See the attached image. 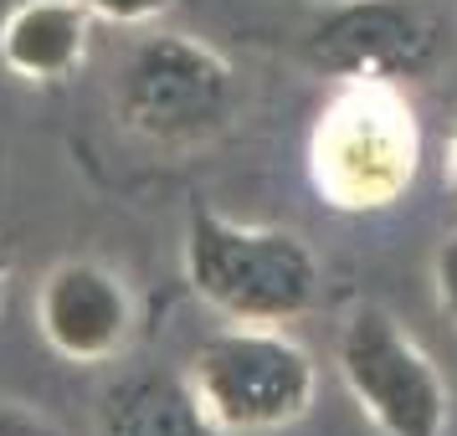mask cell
Returning <instances> with one entry per match:
<instances>
[{
	"mask_svg": "<svg viewBox=\"0 0 457 436\" xmlns=\"http://www.w3.org/2000/svg\"><path fill=\"white\" fill-rule=\"evenodd\" d=\"M180 267L227 324H298L324 292V267L298 231L252 226L216 206H190Z\"/></svg>",
	"mask_w": 457,
	"mask_h": 436,
	"instance_id": "obj_1",
	"label": "cell"
},
{
	"mask_svg": "<svg viewBox=\"0 0 457 436\" xmlns=\"http://www.w3.org/2000/svg\"><path fill=\"white\" fill-rule=\"evenodd\" d=\"M421 128L401 83H339L309 134V180L334 210H386L416 180Z\"/></svg>",
	"mask_w": 457,
	"mask_h": 436,
	"instance_id": "obj_2",
	"label": "cell"
},
{
	"mask_svg": "<svg viewBox=\"0 0 457 436\" xmlns=\"http://www.w3.org/2000/svg\"><path fill=\"white\" fill-rule=\"evenodd\" d=\"M186 380L227 436L288 432L313 411L319 365L283 324H227L186 359Z\"/></svg>",
	"mask_w": 457,
	"mask_h": 436,
	"instance_id": "obj_3",
	"label": "cell"
},
{
	"mask_svg": "<svg viewBox=\"0 0 457 436\" xmlns=\"http://www.w3.org/2000/svg\"><path fill=\"white\" fill-rule=\"evenodd\" d=\"M237 113V67L190 31H149L113 78V119L154 149H190Z\"/></svg>",
	"mask_w": 457,
	"mask_h": 436,
	"instance_id": "obj_4",
	"label": "cell"
},
{
	"mask_svg": "<svg viewBox=\"0 0 457 436\" xmlns=\"http://www.w3.org/2000/svg\"><path fill=\"white\" fill-rule=\"evenodd\" d=\"M334 370L350 400L380 436H447L453 426V391L436 359L395 313L354 308L334 344Z\"/></svg>",
	"mask_w": 457,
	"mask_h": 436,
	"instance_id": "obj_5",
	"label": "cell"
},
{
	"mask_svg": "<svg viewBox=\"0 0 457 436\" xmlns=\"http://www.w3.org/2000/svg\"><path fill=\"white\" fill-rule=\"evenodd\" d=\"M309 62L334 83H416L447 52V21L427 0H339L303 37Z\"/></svg>",
	"mask_w": 457,
	"mask_h": 436,
	"instance_id": "obj_6",
	"label": "cell"
},
{
	"mask_svg": "<svg viewBox=\"0 0 457 436\" xmlns=\"http://www.w3.org/2000/svg\"><path fill=\"white\" fill-rule=\"evenodd\" d=\"M37 333L67 365H108L134 339V292L98 257H62L37 283Z\"/></svg>",
	"mask_w": 457,
	"mask_h": 436,
	"instance_id": "obj_7",
	"label": "cell"
},
{
	"mask_svg": "<svg viewBox=\"0 0 457 436\" xmlns=\"http://www.w3.org/2000/svg\"><path fill=\"white\" fill-rule=\"evenodd\" d=\"M93 26L83 0H16L0 21V67L31 87L67 83L87 62Z\"/></svg>",
	"mask_w": 457,
	"mask_h": 436,
	"instance_id": "obj_8",
	"label": "cell"
},
{
	"mask_svg": "<svg viewBox=\"0 0 457 436\" xmlns=\"http://www.w3.org/2000/svg\"><path fill=\"white\" fill-rule=\"evenodd\" d=\"M98 436H227L195 400L186 370H129L113 385H104L98 411H93Z\"/></svg>",
	"mask_w": 457,
	"mask_h": 436,
	"instance_id": "obj_9",
	"label": "cell"
},
{
	"mask_svg": "<svg viewBox=\"0 0 457 436\" xmlns=\"http://www.w3.org/2000/svg\"><path fill=\"white\" fill-rule=\"evenodd\" d=\"M93 11V21H108V26H154L165 21L180 0H83Z\"/></svg>",
	"mask_w": 457,
	"mask_h": 436,
	"instance_id": "obj_10",
	"label": "cell"
},
{
	"mask_svg": "<svg viewBox=\"0 0 457 436\" xmlns=\"http://www.w3.org/2000/svg\"><path fill=\"white\" fill-rule=\"evenodd\" d=\"M432 298L436 313L457 329V231H447L432 251Z\"/></svg>",
	"mask_w": 457,
	"mask_h": 436,
	"instance_id": "obj_11",
	"label": "cell"
},
{
	"mask_svg": "<svg viewBox=\"0 0 457 436\" xmlns=\"http://www.w3.org/2000/svg\"><path fill=\"white\" fill-rule=\"evenodd\" d=\"M0 436H67L57 415L31 400H0Z\"/></svg>",
	"mask_w": 457,
	"mask_h": 436,
	"instance_id": "obj_12",
	"label": "cell"
},
{
	"mask_svg": "<svg viewBox=\"0 0 457 436\" xmlns=\"http://www.w3.org/2000/svg\"><path fill=\"white\" fill-rule=\"evenodd\" d=\"M442 185H447V195L457 201V124H453V134H447V149H442Z\"/></svg>",
	"mask_w": 457,
	"mask_h": 436,
	"instance_id": "obj_13",
	"label": "cell"
},
{
	"mask_svg": "<svg viewBox=\"0 0 457 436\" xmlns=\"http://www.w3.org/2000/svg\"><path fill=\"white\" fill-rule=\"evenodd\" d=\"M5 292H11V251L0 247V308H5Z\"/></svg>",
	"mask_w": 457,
	"mask_h": 436,
	"instance_id": "obj_14",
	"label": "cell"
}]
</instances>
